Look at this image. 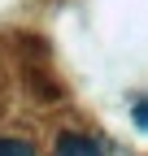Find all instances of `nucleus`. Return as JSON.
I'll use <instances>...</instances> for the list:
<instances>
[{
	"label": "nucleus",
	"mask_w": 148,
	"mask_h": 156,
	"mask_svg": "<svg viewBox=\"0 0 148 156\" xmlns=\"http://www.w3.org/2000/svg\"><path fill=\"white\" fill-rule=\"evenodd\" d=\"M52 156H105V152L91 143V139H83V134H65V139L57 143V152H52Z\"/></svg>",
	"instance_id": "f257e3e1"
},
{
	"label": "nucleus",
	"mask_w": 148,
	"mask_h": 156,
	"mask_svg": "<svg viewBox=\"0 0 148 156\" xmlns=\"http://www.w3.org/2000/svg\"><path fill=\"white\" fill-rule=\"evenodd\" d=\"M0 156H35V147L26 139H0Z\"/></svg>",
	"instance_id": "f03ea898"
},
{
	"label": "nucleus",
	"mask_w": 148,
	"mask_h": 156,
	"mask_svg": "<svg viewBox=\"0 0 148 156\" xmlns=\"http://www.w3.org/2000/svg\"><path fill=\"white\" fill-rule=\"evenodd\" d=\"M135 122H139V126L148 130V104H139V108H135Z\"/></svg>",
	"instance_id": "7ed1b4c3"
}]
</instances>
